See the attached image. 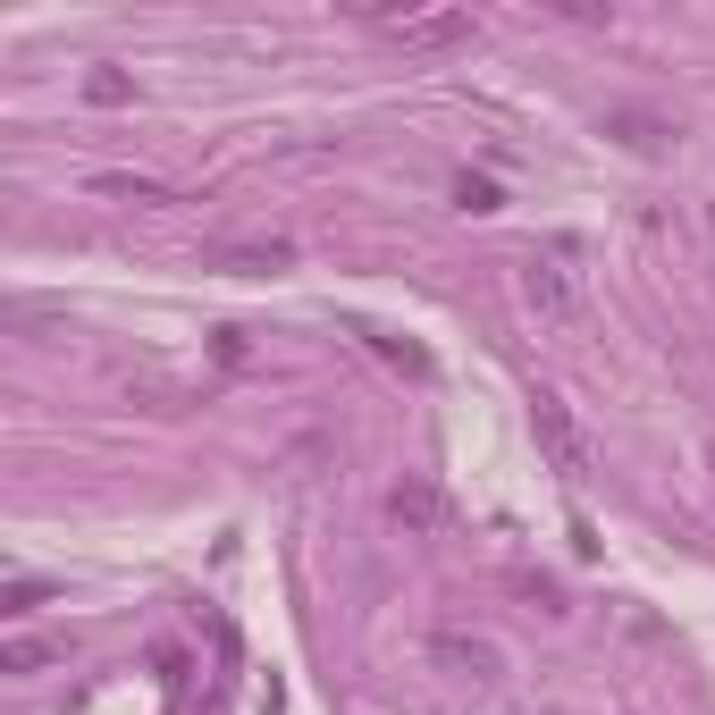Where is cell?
<instances>
[{
	"instance_id": "obj_7",
	"label": "cell",
	"mask_w": 715,
	"mask_h": 715,
	"mask_svg": "<svg viewBox=\"0 0 715 715\" xmlns=\"http://www.w3.org/2000/svg\"><path fill=\"white\" fill-rule=\"evenodd\" d=\"M94 194H110V202H143V211H161V202H177V194H168L161 177H94Z\"/></svg>"
},
{
	"instance_id": "obj_4",
	"label": "cell",
	"mask_w": 715,
	"mask_h": 715,
	"mask_svg": "<svg viewBox=\"0 0 715 715\" xmlns=\"http://www.w3.org/2000/svg\"><path fill=\"white\" fill-rule=\"evenodd\" d=\"M387 34L405 51H454V43H472L480 25L463 18V9H405V18H387Z\"/></svg>"
},
{
	"instance_id": "obj_10",
	"label": "cell",
	"mask_w": 715,
	"mask_h": 715,
	"mask_svg": "<svg viewBox=\"0 0 715 715\" xmlns=\"http://www.w3.org/2000/svg\"><path fill=\"white\" fill-rule=\"evenodd\" d=\"M454 202H463V211H497L505 194L488 186V177H472V168H463V177H454Z\"/></svg>"
},
{
	"instance_id": "obj_5",
	"label": "cell",
	"mask_w": 715,
	"mask_h": 715,
	"mask_svg": "<svg viewBox=\"0 0 715 715\" xmlns=\"http://www.w3.org/2000/svg\"><path fill=\"white\" fill-rule=\"evenodd\" d=\"M202 262L237 270V278H270V270L295 262V244H286V237H219V244H202Z\"/></svg>"
},
{
	"instance_id": "obj_9",
	"label": "cell",
	"mask_w": 715,
	"mask_h": 715,
	"mask_svg": "<svg viewBox=\"0 0 715 715\" xmlns=\"http://www.w3.org/2000/svg\"><path fill=\"white\" fill-rule=\"evenodd\" d=\"M85 94H94L101 110H119V101H135V85H127L119 68H94V76H85Z\"/></svg>"
},
{
	"instance_id": "obj_3",
	"label": "cell",
	"mask_w": 715,
	"mask_h": 715,
	"mask_svg": "<svg viewBox=\"0 0 715 715\" xmlns=\"http://www.w3.org/2000/svg\"><path fill=\"white\" fill-rule=\"evenodd\" d=\"M429 666L454 673V682H505V648L497 640H480V631H429Z\"/></svg>"
},
{
	"instance_id": "obj_1",
	"label": "cell",
	"mask_w": 715,
	"mask_h": 715,
	"mask_svg": "<svg viewBox=\"0 0 715 715\" xmlns=\"http://www.w3.org/2000/svg\"><path fill=\"white\" fill-rule=\"evenodd\" d=\"M514 295H522L548 329H572V320H581V286H572V270L548 262V253H522V262H514Z\"/></svg>"
},
{
	"instance_id": "obj_6",
	"label": "cell",
	"mask_w": 715,
	"mask_h": 715,
	"mask_svg": "<svg viewBox=\"0 0 715 715\" xmlns=\"http://www.w3.org/2000/svg\"><path fill=\"white\" fill-rule=\"evenodd\" d=\"M387 514H396V530H405V539H429V530L447 522V505H438V488H429V480H396V488H387Z\"/></svg>"
},
{
	"instance_id": "obj_8",
	"label": "cell",
	"mask_w": 715,
	"mask_h": 715,
	"mask_svg": "<svg viewBox=\"0 0 715 715\" xmlns=\"http://www.w3.org/2000/svg\"><path fill=\"white\" fill-rule=\"evenodd\" d=\"M51 657H59V640H9L0 648V673H43Z\"/></svg>"
},
{
	"instance_id": "obj_11",
	"label": "cell",
	"mask_w": 715,
	"mask_h": 715,
	"mask_svg": "<svg viewBox=\"0 0 715 715\" xmlns=\"http://www.w3.org/2000/svg\"><path fill=\"white\" fill-rule=\"evenodd\" d=\"M43 581H9V597H0V606H9V615H34V606H43Z\"/></svg>"
},
{
	"instance_id": "obj_2",
	"label": "cell",
	"mask_w": 715,
	"mask_h": 715,
	"mask_svg": "<svg viewBox=\"0 0 715 715\" xmlns=\"http://www.w3.org/2000/svg\"><path fill=\"white\" fill-rule=\"evenodd\" d=\"M530 429H539V447H548V463L564 480H590V438H581V421L564 413V396L539 387V396H530Z\"/></svg>"
}]
</instances>
